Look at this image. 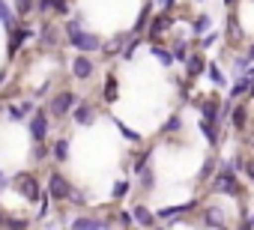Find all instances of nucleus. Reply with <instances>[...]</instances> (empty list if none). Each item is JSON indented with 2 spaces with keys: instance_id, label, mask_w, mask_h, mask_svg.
<instances>
[{
  "instance_id": "obj_11",
  "label": "nucleus",
  "mask_w": 254,
  "mask_h": 230,
  "mask_svg": "<svg viewBox=\"0 0 254 230\" xmlns=\"http://www.w3.org/2000/svg\"><path fill=\"white\" fill-rule=\"evenodd\" d=\"M191 209H197V200H189V203L171 206V209H159V212H156V221H174L177 215H186V212H191Z\"/></svg>"
},
{
  "instance_id": "obj_40",
  "label": "nucleus",
  "mask_w": 254,
  "mask_h": 230,
  "mask_svg": "<svg viewBox=\"0 0 254 230\" xmlns=\"http://www.w3.org/2000/svg\"><path fill=\"white\" fill-rule=\"evenodd\" d=\"M0 111H3V105H0Z\"/></svg>"
},
{
  "instance_id": "obj_23",
  "label": "nucleus",
  "mask_w": 254,
  "mask_h": 230,
  "mask_svg": "<svg viewBox=\"0 0 254 230\" xmlns=\"http://www.w3.org/2000/svg\"><path fill=\"white\" fill-rule=\"evenodd\" d=\"M150 51H153V57H156V60H162L165 66H171V63H174V57H171V51H168V48H162V45H153Z\"/></svg>"
},
{
  "instance_id": "obj_22",
  "label": "nucleus",
  "mask_w": 254,
  "mask_h": 230,
  "mask_svg": "<svg viewBox=\"0 0 254 230\" xmlns=\"http://www.w3.org/2000/svg\"><path fill=\"white\" fill-rule=\"evenodd\" d=\"M12 6H15V15H30L33 12V0H12Z\"/></svg>"
},
{
  "instance_id": "obj_30",
  "label": "nucleus",
  "mask_w": 254,
  "mask_h": 230,
  "mask_svg": "<svg viewBox=\"0 0 254 230\" xmlns=\"http://www.w3.org/2000/svg\"><path fill=\"white\" fill-rule=\"evenodd\" d=\"M33 159H36V162L48 159V147H45V141H36V147H33Z\"/></svg>"
},
{
  "instance_id": "obj_26",
  "label": "nucleus",
  "mask_w": 254,
  "mask_h": 230,
  "mask_svg": "<svg viewBox=\"0 0 254 230\" xmlns=\"http://www.w3.org/2000/svg\"><path fill=\"white\" fill-rule=\"evenodd\" d=\"M209 78H212V84H215V87H224V75H221L218 63H209Z\"/></svg>"
},
{
  "instance_id": "obj_27",
  "label": "nucleus",
  "mask_w": 254,
  "mask_h": 230,
  "mask_svg": "<svg viewBox=\"0 0 254 230\" xmlns=\"http://www.w3.org/2000/svg\"><path fill=\"white\" fill-rule=\"evenodd\" d=\"M209 24H212V21H209V15L194 18V33H197V36H200V33H206V30H209Z\"/></svg>"
},
{
  "instance_id": "obj_14",
  "label": "nucleus",
  "mask_w": 254,
  "mask_h": 230,
  "mask_svg": "<svg viewBox=\"0 0 254 230\" xmlns=\"http://www.w3.org/2000/svg\"><path fill=\"white\" fill-rule=\"evenodd\" d=\"M57 36H60V30H57V24H42V30H39V45H45V48H54L57 45Z\"/></svg>"
},
{
  "instance_id": "obj_12",
  "label": "nucleus",
  "mask_w": 254,
  "mask_h": 230,
  "mask_svg": "<svg viewBox=\"0 0 254 230\" xmlns=\"http://www.w3.org/2000/svg\"><path fill=\"white\" fill-rule=\"evenodd\" d=\"M203 224H206V227H224V224H227L224 209H218V206H203Z\"/></svg>"
},
{
  "instance_id": "obj_6",
  "label": "nucleus",
  "mask_w": 254,
  "mask_h": 230,
  "mask_svg": "<svg viewBox=\"0 0 254 230\" xmlns=\"http://www.w3.org/2000/svg\"><path fill=\"white\" fill-rule=\"evenodd\" d=\"M69 114H72V120H75L78 126H93V123H96V108H93L90 102H81V99H78Z\"/></svg>"
},
{
  "instance_id": "obj_13",
  "label": "nucleus",
  "mask_w": 254,
  "mask_h": 230,
  "mask_svg": "<svg viewBox=\"0 0 254 230\" xmlns=\"http://www.w3.org/2000/svg\"><path fill=\"white\" fill-rule=\"evenodd\" d=\"M132 221H138L141 227H156V212H150L144 203H138V206L132 209Z\"/></svg>"
},
{
  "instance_id": "obj_16",
  "label": "nucleus",
  "mask_w": 254,
  "mask_h": 230,
  "mask_svg": "<svg viewBox=\"0 0 254 230\" xmlns=\"http://www.w3.org/2000/svg\"><path fill=\"white\" fill-rule=\"evenodd\" d=\"M72 227H75V230H84V227H90V230H102V227H111V221H108V218L102 221V218H87V215H81V218L72 221Z\"/></svg>"
},
{
  "instance_id": "obj_25",
  "label": "nucleus",
  "mask_w": 254,
  "mask_h": 230,
  "mask_svg": "<svg viewBox=\"0 0 254 230\" xmlns=\"http://www.w3.org/2000/svg\"><path fill=\"white\" fill-rule=\"evenodd\" d=\"M186 54H189V45H186V42H174V51H171V57L183 63V60H186Z\"/></svg>"
},
{
  "instance_id": "obj_4",
  "label": "nucleus",
  "mask_w": 254,
  "mask_h": 230,
  "mask_svg": "<svg viewBox=\"0 0 254 230\" xmlns=\"http://www.w3.org/2000/svg\"><path fill=\"white\" fill-rule=\"evenodd\" d=\"M78 102V93H72V90H63V93H57L54 99H51V105H48V117H54V120H63L66 114L72 111V105Z\"/></svg>"
},
{
  "instance_id": "obj_36",
  "label": "nucleus",
  "mask_w": 254,
  "mask_h": 230,
  "mask_svg": "<svg viewBox=\"0 0 254 230\" xmlns=\"http://www.w3.org/2000/svg\"><path fill=\"white\" fill-rule=\"evenodd\" d=\"M33 9H39V12H51V6H48V0H36V3H33Z\"/></svg>"
},
{
  "instance_id": "obj_9",
  "label": "nucleus",
  "mask_w": 254,
  "mask_h": 230,
  "mask_svg": "<svg viewBox=\"0 0 254 230\" xmlns=\"http://www.w3.org/2000/svg\"><path fill=\"white\" fill-rule=\"evenodd\" d=\"M227 117H230V126H233L236 132H245V129H248V105H233V108L227 111Z\"/></svg>"
},
{
  "instance_id": "obj_17",
  "label": "nucleus",
  "mask_w": 254,
  "mask_h": 230,
  "mask_svg": "<svg viewBox=\"0 0 254 230\" xmlns=\"http://www.w3.org/2000/svg\"><path fill=\"white\" fill-rule=\"evenodd\" d=\"M24 39H30V30H24V27H18V30H15L12 36H9V57H15V54L21 51Z\"/></svg>"
},
{
  "instance_id": "obj_35",
  "label": "nucleus",
  "mask_w": 254,
  "mask_h": 230,
  "mask_svg": "<svg viewBox=\"0 0 254 230\" xmlns=\"http://www.w3.org/2000/svg\"><path fill=\"white\" fill-rule=\"evenodd\" d=\"M180 126H183V120H180V117H171V123H168V126H165V129H162V132H165V135H168V132H177V129H180Z\"/></svg>"
},
{
  "instance_id": "obj_8",
  "label": "nucleus",
  "mask_w": 254,
  "mask_h": 230,
  "mask_svg": "<svg viewBox=\"0 0 254 230\" xmlns=\"http://www.w3.org/2000/svg\"><path fill=\"white\" fill-rule=\"evenodd\" d=\"M93 72H96V66H93V60H90L87 54H81V57H75V60H72V75H75L78 81L93 78Z\"/></svg>"
},
{
  "instance_id": "obj_34",
  "label": "nucleus",
  "mask_w": 254,
  "mask_h": 230,
  "mask_svg": "<svg viewBox=\"0 0 254 230\" xmlns=\"http://www.w3.org/2000/svg\"><path fill=\"white\" fill-rule=\"evenodd\" d=\"M117 215H120V218H117L120 227H132V224H135V221H132V212H117Z\"/></svg>"
},
{
  "instance_id": "obj_2",
  "label": "nucleus",
  "mask_w": 254,
  "mask_h": 230,
  "mask_svg": "<svg viewBox=\"0 0 254 230\" xmlns=\"http://www.w3.org/2000/svg\"><path fill=\"white\" fill-rule=\"evenodd\" d=\"M212 194L242 197L245 194V185L236 179V171H218V173H212Z\"/></svg>"
},
{
  "instance_id": "obj_38",
  "label": "nucleus",
  "mask_w": 254,
  "mask_h": 230,
  "mask_svg": "<svg viewBox=\"0 0 254 230\" xmlns=\"http://www.w3.org/2000/svg\"><path fill=\"white\" fill-rule=\"evenodd\" d=\"M236 3H239V0H224V6H227V9H230V6H236Z\"/></svg>"
},
{
  "instance_id": "obj_19",
  "label": "nucleus",
  "mask_w": 254,
  "mask_h": 230,
  "mask_svg": "<svg viewBox=\"0 0 254 230\" xmlns=\"http://www.w3.org/2000/svg\"><path fill=\"white\" fill-rule=\"evenodd\" d=\"M57 162H66L69 159V138H60V141H54V147L48 150Z\"/></svg>"
},
{
  "instance_id": "obj_39",
  "label": "nucleus",
  "mask_w": 254,
  "mask_h": 230,
  "mask_svg": "<svg viewBox=\"0 0 254 230\" xmlns=\"http://www.w3.org/2000/svg\"><path fill=\"white\" fill-rule=\"evenodd\" d=\"M197 3H203V0H197Z\"/></svg>"
},
{
  "instance_id": "obj_15",
  "label": "nucleus",
  "mask_w": 254,
  "mask_h": 230,
  "mask_svg": "<svg viewBox=\"0 0 254 230\" xmlns=\"http://www.w3.org/2000/svg\"><path fill=\"white\" fill-rule=\"evenodd\" d=\"M200 132L206 135V144H209V147H221V138H218V123H212V120H203V117H200Z\"/></svg>"
},
{
  "instance_id": "obj_28",
  "label": "nucleus",
  "mask_w": 254,
  "mask_h": 230,
  "mask_svg": "<svg viewBox=\"0 0 254 230\" xmlns=\"http://www.w3.org/2000/svg\"><path fill=\"white\" fill-rule=\"evenodd\" d=\"M114 126H117V129H120V132H123V138H129V141H135V144H138V141H141V135H138V132H132V129H126V126H123V123H120V120H114Z\"/></svg>"
},
{
  "instance_id": "obj_18",
  "label": "nucleus",
  "mask_w": 254,
  "mask_h": 230,
  "mask_svg": "<svg viewBox=\"0 0 254 230\" xmlns=\"http://www.w3.org/2000/svg\"><path fill=\"white\" fill-rule=\"evenodd\" d=\"M186 69H189V78H197V75H203V57L200 54H186Z\"/></svg>"
},
{
  "instance_id": "obj_7",
  "label": "nucleus",
  "mask_w": 254,
  "mask_h": 230,
  "mask_svg": "<svg viewBox=\"0 0 254 230\" xmlns=\"http://www.w3.org/2000/svg\"><path fill=\"white\" fill-rule=\"evenodd\" d=\"M48 129H51V120H48V111H36L33 117H30V135L33 141H45L48 138Z\"/></svg>"
},
{
  "instance_id": "obj_3",
  "label": "nucleus",
  "mask_w": 254,
  "mask_h": 230,
  "mask_svg": "<svg viewBox=\"0 0 254 230\" xmlns=\"http://www.w3.org/2000/svg\"><path fill=\"white\" fill-rule=\"evenodd\" d=\"M9 182H12V188H15V191H18L24 200H30V203H36V200L42 197V191H45V188L39 185V179H36L30 171H21V173H15Z\"/></svg>"
},
{
  "instance_id": "obj_5",
  "label": "nucleus",
  "mask_w": 254,
  "mask_h": 230,
  "mask_svg": "<svg viewBox=\"0 0 254 230\" xmlns=\"http://www.w3.org/2000/svg\"><path fill=\"white\" fill-rule=\"evenodd\" d=\"M69 188H72V182L60 173V171H51V176H48V185H45V194L51 197V200H57V203H63L66 200V194H69Z\"/></svg>"
},
{
  "instance_id": "obj_21",
  "label": "nucleus",
  "mask_w": 254,
  "mask_h": 230,
  "mask_svg": "<svg viewBox=\"0 0 254 230\" xmlns=\"http://www.w3.org/2000/svg\"><path fill=\"white\" fill-rule=\"evenodd\" d=\"M102 99H105V102H117V78H114V75L105 78V93H102Z\"/></svg>"
},
{
  "instance_id": "obj_31",
  "label": "nucleus",
  "mask_w": 254,
  "mask_h": 230,
  "mask_svg": "<svg viewBox=\"0 0 254 230\" xmlns=\"http://www.w3.org/2000/svg\"><path fill=\"white\" fill-rule=\"evenodd\" d=\"M215 165H218L215 159H206V165H203V171H200V179H209V176L215 173Z\"/></svg>"
},
{
  "instance_id": "obj_29",
  "label": "nucleus",
  "mask_w": 254,
  "mask_h": 230,
  "mask_svg": "<svg viewBox=\"0 0 254 230\" xmlns=\"http://www.w3.org/2000/svg\"><path fill=\"white\" fill-rule=\"evenodd\" d=\"M126 191H129V182L120 179V182L114 185V191H111V194H114V200H123V197H126Z\"/></svg>"
},
{
  "instance_id": "obj_24",
  "label": "nucleus",
  "mask_w": 254,
  "mask_h": 230,
  "mask_svg": "<svg viewBox=\"0 0 254 230\" xmlns=\"http://www.w3.org/2000/svg\"><path fill=\"white\" fill-rule=\"evenodd\" d=\"M66 200H69V203H75V206H84V203H87V194H84L81 188H75V185H72V188H69V194H66Z\"/></svg>"
},
{
  "instance_id": "obj_37",
  "label": "nucleus",
  "mask_w": 254,
  "mask_h": 230,
  "mask_svg": "<svg viewBox=\"0 0 254 230\" xmlns=\"http://www.w3.org/2000/svg\"><path fill=\"white\" fill-rule=\"evenodd\" d=\"M162 3H165V12H171V9L177 6V0H162Z\"/></svg>"
},
{
  "instance_id": "obj_32",
  "label": "nucleus",
  "mask_w": 254,
  "mask_h": 230,
  "mask_svg": "<svg viewBox=\"0 0 254 230\" xmlns=\"http://www.w3.org/2000/svg\"><path fill=\"white\" fill-rule=\"evenodd\" d=\"M6 111H9V117H12V120H21L24 114H27V111H24V105H9Z\"/></svg>"
},
{
  "instance_id": "obj_1",
  "label": "nucleus",
  "mask_w": 254,
  "mask_h": 230,
  "mask_svg": "<svg viewBox=\"0 0 254 230\" xmlns=\"http://www.w3.org/2000/svg\"><path fill=\"white\" fill-rule=\"evenodd\" d=\"M63 33L69 36V45L78 48L81 54H90V51H99V48H102V39L93 36V33H87V30L81 27V21H66V24H63Z\"/></svg>"
},
{
  "instance_id": "obj_33",
  "label": "nucleus",
  "mask_w": 254,
  "mask_h": 230,
  "mask_svg": "<svg viewBox=\"0 0 254 230\" xmlns=\"http://www.w3.org/2000/svg\"><path fill=\"white\" fill-rule=\"evenodd\" d=\"M48 6H51L54 12H60V15H63V12L69 9V3H66V0H48Z\"/></svg>"
},
{
  "instance_id": "obj_10",
  "label": "nucleus",
  "mask_w": 254,
  "mask_h": 230,
  "mask_svg": "<svg viewBox=\"0 0 254 230\" xmlns=\"http://www.w3.org/2000/svg\"><path fill=\"white\" fill-rule=\"evenodd\" d=\"M147 27H150V39H162V36L168 33V27H171V15L162 9L159 15H153V21H150Z\"/></svg>"
},
{
  "instance_id": "obj_20",
  "label": "nucleus",
  "mask_w": 254,
  "mask_h": 230,
  "mask_svg": "<svg viewBox=\"0 0 254 230\" xmlns=\"http://www.w3.org/2000/svg\"><path fill=\"white\" fill-rule=\"evenodd\" d=\"M150 15H153V3H144V9H141V15H138V24L132 27V33H135V36L147 30V21H150Z\"/></svg>"
}]
</instances>
